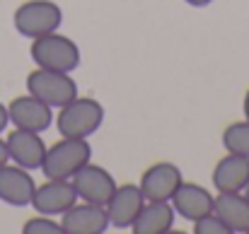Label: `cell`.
Segmentation results:
<instances>
[{"mask_svg": "<svg viewBox=\"0 0 249 234\" xmlns=\"http://www.w3.org/2000/svg\"><path fill=\"white\" fill-rule=\"evenodd\" d=\"M63 138H85L89 140L104 123V106L92 97H75L63 104L53 118Z\"/></svg>", "mask_w": 249, "mask_h": 234, "instance_id": "6da1fadb", "label": "cell"}, {"mask_svg": "<svg viewBox=\"0 0 249 234\" xmlns=\"http://www.w3.org/2000/svg\"><path fill=\"white\" fill-rule=\"evenodd\" d=\"M29 56L36 68L58 70V73H73L80 66V46L61 32L32 39Z\"/></svg>", "mask_w": 249, "mask_h": 234, "instance_id": "7a4b0ae2", "label": "cell"}, {"mask_svg": "<svg viewBox=\"0 0 249 234\" xmlns=\"http://www.w3.org/2000/svg\"><path fill=\"white\" fill-rule=\"evenodd\" d=\"M87 162H92V145L85 138H63L46 148L41 171L46 179H73Z\"/></svg>", "mask_w": 249, "mask_h": 234, "instance_id": "3957f363", "label": "cell"}, {"mask_svg": "<svg viewBox=\"0 0 249 234\" xmlns=\"http://www.w3.org/2000/svg\"><path fill=\"white\" fill-rule=\"evenodd\" d=\"M12 24H15L19 36L36 39V36H44V34H51V32L61 29L63 10L53 0H24L15 10Z\"/></svg>", "mask_w": 249, "mask_h": 234, "instance_id": "277c9868", "label": "cell"}, {"mask_svg": "<svg viewBox=\"0 0 249 234\" xmlns=\"http://www.w3.org/2000/svg\"><path fill=\"white\" fill-rule=\"evenodd\" d=\"M27 92L49 104L51 109H61L71 99L78 97V82L73 80V73H58L46 68H34L27 75Z\"/></svg>", "mask_w": 249, "mask_h": 234, "instance_id": "5b68a950", "label": "cell"}, {"mask_svg": "<svg viewBox=\"0 0 249 234\" xmlns=\"http://www.w3.org/2000/svg\"><path fill=\"white\" fill-rule=\"evenodd\" d=\"M75 203H78V193L71 179H46L44 184H36L29 205L41 215L61 217Z\"/></svg>", "mask_w": 249, "mask_h": 234, "instance_id": "8992f818", "label": "cell"}, {"mask_svg": "<svg viewBox=\"0 0 249 234\" xmlns=\"http://www.w3.org/2000/svg\"><path fill=\"white\" fill-rule=\"evenodd\" d=\"M7 116H10V126L24 128V131L44 133L53 126V109L29 92L15 97L7 104Z\"/></svg>", "mask_w": 249, "mask_h": 234, "instance_id": "52a82bcc", "label": "cell"}, {"mask_svg": "<svg viewBox=\"0 0 249 234\" xmlns=\"http://www.w3.org/2000/svg\"><path fill=\"white\" fill-rule=\"evenodd\" d=\"M78 193V201L85 203H97V205H107V201L111 198V193L116 191V179L111 176V171H107L99 164L87 162L83 169L71 179Z\"/></svg>", "mask_w": 249, "mask_h": 234, "instance_id": "ba28073f", "label": "cell"}, {"mask_svg": "<svg viewBox=\"0 0 249 234\" xmlns=\"http://www.w3.org/2000/svg\"><path fill=\"white\" fill-rule=\"evenodd\" d=\"M181 181L184 174L174 162H155L141 174L138 188L145 196V201H172Z\"/></svg>", "mask_w": 249, "mask_h": 234, "instance_id": "9c48e42d", "label": "cell"}, {"mask_svg": "<svg viewBox=\"0 0 249 234\" xmlns=\"http://www.w3.org/2000/svg\"><path fill=\"white\" fill-rule=\"evenodd\" d=\"M169 203L179 217H184L186 222H196V220L213 213L215 196L196 181H181Z\"/></svg>", "mask_w": 249, "mask_h": 234, "instance_id": "30bf717a", "label": "cell"}, {"mask_svg": "<svg viewBox=\"0 0 249 234\" xmlns=\"http://www.w3.org/2000/svg\"><path fill=\"white\" fill-rule=\"evenodd\" d=\"M145 205V196L141 193L138 184H119L111 198L107 201L109 227L114 230H131L133 220L138 217L141 208Z\"/></svg>", "mask_w": 249, "mask_h": 234, "instance_id": "8fae6325", "label": "cell"}, {"mask_svg": "<svg viewBox=\"0 0 249 234\" xmlns=\"http://www.w3.org/2000/svg\"><path fill=\"white\" fill-rule=\"evenodd\" d=\"M5 145H7V157L10 162L34 171L41 169V162L46 155V143L41 138V133L36 131H24V128H12L5 135Z\"/></svg>", "mask_w": 249, "mask_h": 234, "instance_id": "7c38bea8", "label": "cell"}, {"mask_svg": "<svg viewBox=\"0 0 249 234\" xmlns=\"http://www.w3.org/2000/svg\"><path fill=\"white\" fill-rule=\"evenodd\" d=\"M34 188H36V181L29 169H24L15 162L0 164V201L5 205H12V208L29 205Z\"/></svg>", "mask_w": 249, "mask_h": 234, "instance_id": "4fadbf2b", "label": "cell"}, {"mask_svg": "<svg viewBox=\"0 0 249 234\" xmlns=\"http://www.w3.org/2000/svg\"><path fill=\"white\" fill-rule=\"evenodd\" d=\"M63 234H104L109 230V215L104 205L78 201L61 215Z\"/></svg>", "mask_w": 249, "mask_h": 234, "instance_id": "5bb4252c", "label": "cell"}, {"mask_svg": "<svg viewBox=\"0 0 249 234\" xmlns=\"http://www.w3.org/2000/svg\"><path fill=\"white\" fill-rule=\"evenodd\" d=\"M213 188L218 193H237L245 191L249 184V157L225 152L223 159L213 167Z\"/></svg>", "mask_w": 249, "mask_h": 234, "instance_id": "9a60e30c", "label": "cell"}, {"mask_svg": "<svg viewBox=\"0 0 249 234\" xmlns=\"http://www.w3.org/2000/svg\"><path fill=\"white\" fill-rule=\"evenodd\" d=\"M174 208L169 201H145L138 217L131 225L133 234H167L174 227Z\"/></svg>", "mask_w": 249, "mask_h": 234, "instance_id": "2e32d148", "label": "cell"}, {"mask_svg": "<svg viewBox=\"0 0 249 234\" xmlns=\"http://www.w3.org/2000/svg\"><path fill=\"white\" fill-rule=\"evenodd\" d=\"M213 213L228 225L230 234L249 232V201L242 191H237V193H218Z\"/></svg>", "mask_w": 249, "mask_h": 234, "instance_id": "e0dca14e", "label": "cell"}, {"mask_svg": "<svg viewBox=\"0 0 249 234\" xmlns=\"http://www.w3.org/2000/svg\"><path fill=\"white\" fill-rule=\"evenodd\" d=\"M220 140H223L225 152L249 157V121H235L225 126Z\"/></svg>", "mask_w": 249, "mask_h": 234, "instance_id": "ac0fdd59", "label": "cell"}, {"mask_svg": "<svg viewBox=\"0 0 249 234\" xmlns=\"http://www.w3.org/2000/svg\"><path fill=\"white\" fill-rule=\"evenodd\" d=\"M22 234H63V230H61V220L56 222V217L36 213L22 225Z\"/></svg>", "mask_w": 249, "mask_h": 234, "instance_id": "d6986e66", "label": "cell"}, {"mask_svg": "<svg viewBox=\"0 0 249 234\" xmlns=\"http://www.w3.org/2000/svg\"><path fill=\"white\" fill-rule=\"evenodd\" d=\"M194 234H230V230L215 213H211L194 222Z\"/></svg>", "mask_w": 249, "mask_h": 234, "instance_id": "ffe728a7", "label": "cell"}, {"mask_svg": "<svg viewBox=\"0 0 249 234\" xmlns=\"http://www.w3.org/2000/svg\"><path fill=\"white\" fill-rule=\"evenodd\" d=\"M10 126V116H7V104H0V135L5 133V128Z\"/></svg>", "mask_w": 249, "mask_h": 234, "instance_id": "44dd1931", "label": "cell"}, {"mask_svg": "<svg viewBox=\"0 0 249 234\" xmlns=\"http://www.w3.org/2000/svg\"><path fill=\"white\" fill-rule=\"evenodd\" d=\"M5 162H10V157H7V145H5V138H0V164H5Z\"/></svg>", "mask_w": 249, "mask_h": 234, "instance_id": "7402d4cb", "label": "cell"}, {"mask_svg": "<svg viewBox=\"0 0 249 234\" xmlns=\"http://www.w3.org/2000/svg\"><path fill=\"white\" fill-rule=\"evenodd\" d=\"M186 5H191V7H206V5H211L213 0H184Z\"/></svg>", "mask_w": 249, "mask_h": 234, "instance_id": "603a6c76", "label": "cell"}, {"mask_svg": "<svg viewBox=\"0 0 249 234\" xmlns=\"http://www.w3.org/2000/svg\"><path fill=\"white\" fill-rule=\"evenodd\" d=\"M242 111H245V121H249V89L245 94V101H242Z\"/></svg>", "mask_w": 249, "mask_h": 234, "instance_id": "cb8c5ba5", "label": "cell"}, {"mask_svg": "<svg viewBox=\"0 0 249 234\" xmlns=\"http://www.w3.org/2000/svg\"><path fill=\"white\" fill-rule=\"evenodd\" d=\"M242 193H245V196H247V201H249V184H247V188H245V191H242Z\"/></svg>", "mask_w": 249, "mask_h": 234, "instance_id": "d4e9b609", "label": "cell"}, {"mask_svg": "<svg viewBox=\"0 0 249 234\" xmlns=\"http://www.w3.org/2000/svg\"><path fill=\"white\" fill-rule=\"evenodd\" d=\"M247 234H249V232H247Z\"/></svg>", "mask_w": 249, "mask_h": 234, "instance_id": "484cf974", "label": "cell"}]
</instances>
